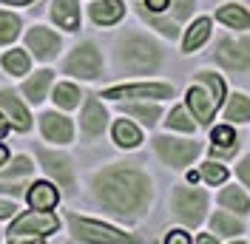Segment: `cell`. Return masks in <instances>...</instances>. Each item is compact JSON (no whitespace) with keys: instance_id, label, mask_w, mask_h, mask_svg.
Segmentation results:
<instances>
[{"instance_id":"9","label":"cell","mask_w":250,"mask_h":244,"mask_svg":"<svg viewBox=\"0 0 250 244\" xmlns=\"http://www.w3.org/2000/svg\"><path fill=\"white\" fill-rule=\"evenodd\" d=\"M108 100H125V97H154V100H168L173 97V88L168 82H140V85H117V88H108L105 91Z\"/></svg>"},{"instance_id":"32","label":"cell","mask_w":250,"mask_h":244,"mask_svg":"<svg viewBox=\"0 0 250 244\" xmlns=\"http://www.w3.org/2000/svg\"><path fill=\"white\" fill-rule=\"evenodd\" d=\"M202 179L208 184H222L228 179V168L225 165H216V162H205L202 165Z\"/></svg>"},{"instance_id":"19","label":"cell","mask_w":250,"mask_h":244,"mask_svg":"<svg viewBox=\"0 0 250 244\" xmlns=\"http://www.w3.org/2000/svg\"><path fill=\"white\" fill-rule=\"evenodd\" d=\"M216 17L225 26H230V29H239V31L250 29V12L245 6H239V3H225L216 12Z\"/></svg>"},{"instance_id":"17","label":"cell","mask_w":250,"mask_h":244,"mask_svg":"<svg viewBox=\"0 0 250 244\" xmlns=\"http://www.w3.org/2000/svg\"><path fill=\"white\" fill-rule=\"evenodd\" d=\"M57 199H60L57 187L48 184V182H34L29 187V204L34 210H51L57 204Z\"/></svg>"},{"instance_id":"41","label":"cell","mask_w":250,"mask_h":244,"mask_svg":"<svg viewBox=\"0 0 250 244\" xmlns=\"http://www.w3.org/2000/svg\"><path fill=\"white\" fill-rule=\"evenodd\" d=\"M9 125H12V122H9V117H3V114H0V139L6 137V131H9Z\"/></svg>"},{"instance_id":"37","label":"cell","mask_w":250,"mask_h":244,"mask_svg":"<svg viewBox=\"0 0 250 244\" xmlns=\"http://www.w3.org/2000/svg\"><path fill=\"white\" fill-rule=\"evenodd\" d=\"M168 3H171V0H145V9L154 12V15H159V12H168Z\"/></svg>"},{"instance_id":"31","label":"cell","mask_w":250,"mask_h":244,"mask_svg":"<svg viewBox=\"0 0 250 244\" xmlns=\"http://www.w3.org/2000/svg\"><path fill=\"white\" fill-rule=\"evenodd\" d=\"M196 80H199V82H202L210 94H213V100L222 105V100H225V82H222V77L210 74V71H202V74H196Z\"/></svg>"},{"instance_id":"36","label":"cell","mask_w":250,"mask_h":244,"mask_svg":"<svg viewBox=\"0 0 250 244\" xmlns=\"http://www.w3.org/2000/svg\"><path fill=\"white\" fill-rule=\"evenodd\" d=\"M236 173H239V179L250 187V153L242 159V162H239V165H236Z\"/></svg>"},{"instance_id":"33","label":"cell","mask_w":250,"mask_h":244,"mask_svg":"<svg viewBox=\"0 0 250 244\" xmlns=\"http://www.w3.org/2000/svg\"><path fill=\"white\" fill-rule=\"evenodd\" d=\"M31 168H34V165H31L29 156H17L15 162H12V168L3 170V179H20V176H29Z\"/></svg>"},{"instance_id":"23","label":"cell","mask_w":250,"mask_h":244,"mask_svg":"<svg viewBox=\"0 0 250 244\" xmlns=\"http://www.w3.org/2000/svg\"><path fill=\"white\" fill-rule=\"evenodd\" d=\"M219 202L225 204V207H230V210H236V213H250V199L248 193L242 190V187H225L222 190V196H219Z\"/></svg>"},{"instance_id":"42","label":"cell","mask_w":250,"mask_h":244,"mask_svg":"<svg viewBox=\"0 0 250 244\" xmlns=\"http://www.w3.org/2000/svg\"><path fill=\"white\" fill-rule=\"evenodd\" d=\"M213 242H216L213 236H199V244H213Z\"/></svg>"},{"instance_id":"7","label":"cell","mask_w":250,"mask_h":244,"mask_svg":"<svg viewBox=\"0 0 250 244\" xmlns=\"http://www.w3.org/2000/svg\"><path fill=\"white\" fill-rule=\"evenodd\" d=\"M156 145V153L171 165V168H185L190 165L196 156H199V142H193V139H173V137H156L154 139Z\"/></svg>"},{"instance_id":"4","label":"cell","mask_w":250,"mask_h":244,"mask_svg":"<svg viewBox=\"0 0 250 244\" xmlns=\"http://www.w3.org/2000/svg\"><path fill=\"white\" fill-rule=\"evenodd\" d=\"M60 227V219L51 213V210H29V213L17 216V222L12 224V242L17 239H43L51 236Z\"/></svg>"},{"instance_id":"6","label":"cell","mask_w":250,"mask_h":244,"mask_svg":"<svg viewBox=\"0 0 250 244\" xmlns=\"http://www.w3.org/2000/svg\"><path fill=\"white\" fill-rule=\"evenodd\" d=\"M65 74L71 77H80V80H97L103 74V57L94 43H83L71 51V57L65 60Z\"/></svg>"},{"instance_id":"34","label":"cell","mask_w":250,"mask_h":244,"mask_svg":"<svg viewBox=\"0 0 250 244\" xmlns=\"http://www.w3.org/2000/svg\"><path fill=\"white\" fill-rule=\"evenodd\" d=\"M213 148H236V134L230 125L213 128Z\"/></svg>"},{"instance_id":"44","label":"cell","mask_w":250,"mask_h":244,"mask_svg":"<svg viewBox=\"0 0 250 244\" xmlns=\"http://www.w3.org/2000/svg\"><path fill=\"white\" fill-rule=\"evenodd\" d=\"M6 159H9V153H6V148H3V145H0V165H3Z\"/></svg>"},{"instance_id":"13","label":"cell","mask_w":250,"mask_h":244,"mask_svg":"<svg viewBox=\"0 0 250 244\" xmlns=\"http://www.w3.org/2000/svg\"><path fill=\"white\" fill-rule=\"evenodd\" d=\"M40 128H43V137H46L48 142H60V145H65V142H71V137H74L71 120H65V117H60V114H51V111L40 117Z\"/></svg>"},{"instance_id":"5","label":"cell","mask_w":250,"mask_h":244,"mask_svg":"<svg viewBox=\"0 0 250 244\" xmlns=\"http://www.w3.org/2000/svg\"><path fill=\"white\" fill-rule=\"evenodd\" d=\"M173 213L188 227H196L208 213V193L199 187H176L173 190Z\"/></svg>"},{"instance_id":"40","label":"cell","mask_w":250,"mask_h":244,"mask_svg":"<svg viewBox=\"0 0 250 244\" xmlns=\"http://www.w3.org/2000/svg\"><path fill=\"white\" fill-rule=\"evenodd\" d=\"M165 242H168V244H188V236L182 233V230H173V233L168 236V239H165Z\"/></svg>"},{"instance_id":"3","label":"cell","mask_w":250,"mask_h":244,"mask_svg":"<svg viewBox=\"0 0 250 244\" xmlns=\"http://www.w3.org/2000/svg\"><path fill=\"white\" fill-rule=\"evenodd\" d=\"M68 224H71V239L74 242H100V244L134 242L128 233H120V230L108 227V224H100V222H91V219H83L77 213L68 216Z\"/></svg>"},{"instance_id":"39","label":"cell","mask_w":250,"mask_h":244,"mask_svg":"<svg viewBox=\"0 0 250 244\" xmlns=\"http://www.w3.org/2000/svg\"><path fill=\"white\" fill-rule=\"evenodd\" d=\"M15 210H17V204H12V202H3V199H0V219H9Z\"/></svg>"},{"instance_id":"30","label":"cell","mask_w":250,"mask_h":244,"mask_svg":"<svg viewBox=\"0 0 250 244\" xmlns=\"http://www.w3.org/2000/svg\"><path fill=\"white\" fill-rule=\"evenodd\" d=\"M17 31H20L17 15H12V12H0V46H3V43H12V40L17 37Z\"/></svg>"},{"instance_id":"43","label":"cell","mask_w":250,"mask_h":244,"mask_svg":"<svg viewBox=\"0 0 250 244\" xmlns=\"http://www.w3.org/2000/svg\"><path fill=\"white\" fill-rule=\"evenodd\" d=\"M3 3H12V6H26V3H31V0H3Z\"/></svg>"},{"instance_id":"8","label":"cell","mask_w":250,"mask_h":244,"mask_svg":"<svg viewBox=\"0 0 250 244\" xmlns=\"http://www.w3.org/2000/svg\"><path fill=\"white\" fill-rule=\"evenodd\" d=\"M216 62L225 65L228 71H248L250 68V40H230L225 37L222 43L216 46Z\"/></svg>"},{"instance_id":"15","label":"cell","mask_w":250,"mask_h":244,"mask_svg":"<svg viewBox=\"0 0 250 244\" xmlns=\"http://www.w3.org/2000/svg\"><path fill=\"white\" fill-rule=\"evenodd\" d=\"M0 108L6 111L9 122L15 125L17 131H29V128H31L29 111H26V105L17 100V94H15V91H9V88H3V91H0Z\"/></svg>"},{"instance_id":"1","label":"cell","mask_w":250,"mask_h":244,"mask_svg":"<svg viewBox=\"0 0 250 244\" xmlns=\"http://www.w3.org/2000/svg\"><path fill=\"white\" fill-rule=\"evenodd\" d=\"M94 196L111 216L134 222L148 210L154 187H151L148 173H142L140 168L128 162H117L94 176Z\"/></svg>"},{"instance_id":"2","label":"cell","mask_w":250,"mask_h":244,"mask_svg":"<svg viewBox=\"0 0 250 244\" xmlns=\"http://www.w3.org/2000/svg\"><path fill=\"white\" fill-rule=\"evenodd\" d=\"M117 60L123 65V71L131 74H151L162 65V51L148 34L140 31H128L117 43Z\"/></svg>"},{"instance_id":"35","label":"cell","mask_w":250,"mask_h":244,"mask_svg":"<svg viewBox=\"0 0 250 244\" xmlns=\"http://www.w3.org/2000/svg\"><path fill=\"white\" fill-rule=\"evenodd\" d=\"M193 0H171L168 3V9H171V17L173 23H182V20H188V17L193 15Z\"/></svg>"},{"instance_id":"14","label":"cell","mask_w":250,"mask_h":244,"mask_svg":"<svg viewBox=\"0 0 250 244\" xmlns=\"http://www.w3.org/2000/svg\"><path fill=\"white\" fill-rule=\"evenodd\" d=\"M40 165L46 173H51L62 187H71L74 184V173H71V162L62 156V153H51V151H40Z\"/></svg>"},{"instance_id":"24","label":"cell","mask_w":250,"mask_h":244,"mask_svg":"<svg viewBox=\"0 0 250 244\" xmlns=\"http://www.w3.org/2000/svg\"><path fill=\"white\" fill-rule=\"evenodd\" d=\"M225 117L230 122H250V97L233 94L230 102H228V108H225Z\"/></svg>"},{"instance_id":"38","label":"cell","mask_w":250,"mask_h":244,"mask_svg":"<svg viewBox=\"0 0 250 244\" xmlns=\"http://www.w3.org/2000/svg\"><path fill=\"white\" fill-rule=\"evenodd\" d=\"M0 193H12V196H23V184H6V182H0Z\"/></svg>"},{"instance_id":"27","label":"cell","mask_w":250,"mask_h":244,"mask_svg":"<svg viewBox=\"0 0 250 244\" xmlns=\"http://www.w3.org/2000/svg\"><path fill=\"white\" fill-rule=\"evenodd\" d=\"M165 122H168V128L182 131V134H193V128H196V122L190 120V111H185V105H176Z\"/></svg>"},{"instance_id":"10","label":"cell","mask_w":250,"mask_h":244,"mask_svg":"<svg viewBox=\"0 0 250 244\" xmlns=\"http://www.w3.org/2000/svg\"><path fill=\"white\" fill-rule=\"evenodd\" d=\"M188 108H190L193 120L199 122V125H208V122L213 120V114H216L219 102L213 100V94L208 91L202 82H199V85L188 88Z\"/></svg>"},{"instance_id":"12","label":"cell","mask_w":250,"mask_h":244,"mask_svg":"<svg viewBox=\"0 0 250 244\" xmlns=\"http://www.w3.org/2000/svg\"><path fill=\"white\" fill-rule=\"evenodd\" d=\"M80 125H83V137L85 139H94L103 134V128L108 125V114L103 102L97 97H88L85 100V108H83V117H80Z\"/></svg>"},{"instance_id":"11","label":"cell","mask_w":250,"mask_h":244,"mask_svg":"<svg viewBox=\"0 0 250 244\" xmlns=\"http://www.w3.org/2000/svg\"><path fill=\"white\" fill-rule=\"evenodd\" d=\"M26 43H29V51H34L37 60H54L57 51H60V37H57L54 31L43 29V26L31 29L29 34H26Z\"/></svg>"},{"instance_id":"22","label":"cell","mask_w":250,"mask_h":244,"mask_svg":"<svg viewBox=\"0 0 250 244\" xmlns=\"http://www.w3.org/2000/svg\"><path fill=\"white\" fill-rule=\"evenodd\" d=\"M208 37H210V17H199V20L188 29V34H185V46H182V48H185V54L196 51Z\"/></svg>"},{"instance_id":"20","label":"cell","mask_w":250,"mask_h":244,"mask_svg":"<svg viewBox=\"0 0 250 244\" xmlns=\"http://www.w3.org/2000/svg\"><path fill=\"white\" fill-rule=\"evenodd\" d=\"M51 77L54 74H51L48 68H43V71H37V74L23 85V94H26L29 102H43V100H46V91H48V85H51Z\"/></svg>"},{"instance_id":"18","label":"cell","mask_w":250,"mask_h":244,"mask_svg":"<svg viewBox=\"0 0 250 244\" xmlns=\"http://www.w3.org/2000/svg\"><path fill=\"white\" fill-rule=\"evenodd\" d=\"M123 15H125L123 0H97L91 6V20L100 23V26H111V23H117Z\"/></svg>"},{"instance_id":"29","label":"cell","mask_w":250,"mask_h":244,"mask_svg":"<svg viewBox=\"0 0 250 244\" xmlns=\"http://www.w3.org/2000/svg\"><path fill=\"white\" fill-rule=\"evenodd\" d=\"M3 68L15 77L26 74V71H29V57H26V51H6V54H3Z\"/></svg>"},{"instance_id":"28","label":"cell","mask_w":250,"mask_h":244,"mask_svg":"<svg viewBox=\"0 0 250 244\" xmlns=\"http://www.w3.org/2000/svg\"><path fill=\"white\" fill-rule=\"evenodd\" d=\"M80 97H83L80 88L71 85V82H60V85L54 88V102H57L60 108H74L80 102Z\"/></svg>"},{"instance_id":"25","label":"cell","mask_w":250,"mask_h":244,"mask_svg":"<svg viewBox=\"0 0 250 244\" xmlns=\"http://www.w3.org/2000/svg\"><path fill=\"white\" fill-rule=\"evenodd\" d=\"M123 111L131 114V117H137V120H142L145 125H156V120L162 117L159 105H145V102H128V105H123Z\"/></svg>"},{"instance_id":"26","label":"cell","mask_w":250,"mask_h":244,"mask_svg":"<svg viewBox=\"0 0 250 244\" xmlns=\"http://www.w3.org/2000/svg\"><path fill=\"white\" fill-rule=\"evenodd\" d=\"M210 224H213V230H216V233H222V236H239V233L245 230L239 219H233V216H230V213H225V210L213 213Z\"/></svg>"},{"instance_id":"21","label":"cell","mask_w":250,"mask_h":244,"mask_svg":"<svg viewBox=\"0 0 250 244\" xmlns=\"http://www.w3.org/2000/svg\"><path fill=\"white\" fill-rule=\"evenodd\" d=\"M114 142H117L120 148H137L142 142V134L134 122L120 120V122H114Z\"/></svg>"},{"instance_id":"16","label":"cell","mask_w":250,"mask_h":244,"mask_svg":"<svg viewBox=\"0 0 250 244\" xmlns=\"http://www.w3.org/2000/svg\"><path fill=\"white\" fill-rule=\"evenodd\" d=\"M51 17H54V23L62 26L65 31H77L80 29L77 0H54V3H51Z\"/></svg>"}]
</instances>
